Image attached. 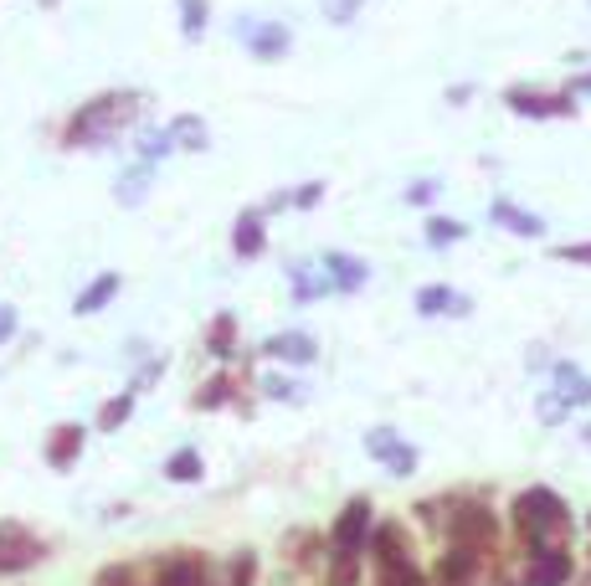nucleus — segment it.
Returning a JSON list of instances; mask_svg holds the SVG:
<instances>
[{
	"instance_id": "nucleus-1",
	"label": "nucleus",
	"mask_w": 591,
	"mask_h": 586,
	"mask_svg": "<svg viewBox=\"0 0 591 586\" xmlns=\"http://www.w3.org/2000/svg\"><path fill=\"white\" fill-rule=\"evenodd\" d=\"M144 103H150V98L139 93V88H108V93H93L88 103L73 109L67 124H62L57 144L67 150V155H78V150H108V144H118L129 129H139Z\"/></svg>"
},
{
	"instance_id": "nucleus-2",
	"label": "nucleus",
	"mask_w": 591,
	"mask_h": 586,
	"mask_svg": "<svg viewBox=\"0 0 591 586\" xmlns=\"http://www.w3.org/2000/svg\"><path fill=\"white\" fill-rule=\"evenodd\" d=\"M510 514H514V535L525 546H566L571 540V509H566V499L555 488H525V494H514Z\"/></svg>"
},
{
	"instance_id": "nucleus-3",
	"label": "nucleus",
	"mask_w": 591,
	"mask_h": 586,
	"mask_svg": "<svg viewBox=\"0 0 591 586\" xmlns=\"http://www.w3.org/2000/svg\"><path fill=\"white\" fill-rule=\"evenodd\" d=\"M52 556V540L31 530L26 520H0V582L5 576H26Z\"/></svg>"
},
{
	"instance_id": "nucleus-4",
	"label": "nucleus",
	"mask_w": 591,
	"mask_h": 586,
	"mask_svg": "<svg viewBox=\"0 0 591 586\" xmlns=\"http://www.w3.org/2000/svg\"><path fill=\"white\" fill-rule=\"evenodd\" d=\"M371 530H375V509L365 494H355L350 505L339 509L335 535H330V561H360L365 546H371Z\"/></svg>"
},
{
	"instance_id": "nucleus-5",
	"label": "nucleus",
	"mask_w": 591,
	"mask_h": 586,
	"mask_svg": "<svg viewBox=\"0 0 591 586\" xmlns=\"http://www.w3.org/2000/svg\"><path fill=\"white\" fill-rule=\"evenodd\" d=\"M232 37L242 41L257 62H283L288 52H294V31H288L283 21H268V16H236Z\"/></svg>"
},
{
	"instance_id": "nucleus-6",
	"label": "nucleus",
	"mask_w": 591,
	"mask_h": 586,
	"mask_svg": "<svg viewBox=\"0 0 591 586\" xmlns=\"http://www.w3.org/2000/svg\"><path fill=\"white\" fill-rule=\"evenodd\" d=\"M504 109L519 118H571L576 114V98L561 88H504Z\"/></svg>"
},
{
	"instance_id": "nucleus-7",
	"label": "nucleus",
	"mask_w": 591,
	"mask_h": 586,
	"mask_svg": "<svg viewBox=\"0 0 591 586\" xmlns=\"http://www.w3.org/2000/svg\"><path fill=\"white\" fill-rule=\"evenodd\" d=\"M571 576H576V561L566 546H530L519 586H571Z\"/></svg>"
},
{
	"instance_id": "nucleus-8",
	"label": "nucleus",
	"mask_w": 591,
	"mask_h": 586,
	"mask_svg": "<svg viewBox=\"0 0 591 586\" xmlns=\"http://www.w3.org/2000/svg\"><path fill=\"white\" fill-rule=\"evenodd\" d=\"M365 453H371V458L391 473V479L416 473V448L401 437V432H391V428H371V432H365Z\"/></svg>"
},
{
	"instance_id": "nucleus-9",
	"label": "nucleus",
	"mask_w": 591,
	"mask_h": 586,
	"mask_svg": "<svg viewBox=\"0 0 591 586\" xmlns=\"http://www.w3.org/2000/svg\"><path fill=\"white\" fill-rule=\"evenodd\" d=\"M82 448H88V428L82 422H57V428L47 432V443H41V463L52 473H73Z\"/></svg>"
},
{
	"instance_id": "nucleus-10",
	"label": "nucleus",
	"mask_w": 591,
	"mask_h": 586,
	"mask_svg": "<svg viewBox=\"0 0 591 586\" xmlns=\"http://www.w3.org/2000/svg\"><path fill=\"white\" fill-rule=\"evenodd\" d=\"M262 355L268 360H278V366H294V371H304V366H314L319 360V340L309 330H278L262 340Z\"/></svg>"
},
{
	"instance_id": "nucleus-11",
	"label": "nucleus",
	"mask_w": 591,
	"mask_h": 586,
	"mask_svg": "<svg viewBox=\"0 0 591 586\" xmlns=\"http://www.w3.org/2000/svg\"><path fill=\"white\" fill-rule=\"evenodd\" d=\"M412 304H416V314H422V319H468V314H473L468 293L448 289V283H427V289H416Z\"/></svg>"
},
{
	"instance_id": "nucleus-12",
	"label": "nucleus",
	"mask_w": 591,
	"mask_h": 586,
	"mask_svg": "<svg viewBox=\"0 0 591 586\" xmlns=\"http://www.w3.org/2000/svg\"><path fill=\"white\" fill-rule=\"evenodd\" d=\"M489 221H493V227H499V232L519 237V242H540V237H545V221H540V216H535V212H525L519 201H510V195H493Z\"/></svg>"
},
{
	"instance_id": "nucleus-13",
	"label": "nucleus",
	"mask_w": 591,
	"mask_h": 586,
	"mask_svg": "<svg viewBox=\"0 0 591 586\" xmlns=\"http://www.w3.org/2000/svg\"><path fill=\"white\" fill-rule=\"evenodd\" d=\"M319 268L330 278V289L335 293H360L371 283V263L365 257H350V253H324L319 257Z\"/></svg>"
},
{
	"instance_id": "nucleus-14",
	"label": "nucleus",
	"mask_w": 591,
	"mask_h": 586,
	"mask_svg": "<svg viewBox=\"0 0 591 586\" xmlns=\"http://www.w3.org/2000/svg\"><path fill=\"white\" fill-rule=\"evenodd\" d=\"M118 289H124V273H114V268H108V273H93V283H82V293L73 298V314H78V319H93V314H103L114 304Z\"/></svg>"
},
{
	"instance_id": "nucleus-15",
	"label": "nucleus",
	"mask_w": 591,
	"mask_h": 586,
	"mask_svg": "<svg viewBox=\"0 0 591 586\" xmlns=\"http://www.w3.org/2000/svg\"><path fill=\"white\" fill-rule=\"evenodd\" d=\"M262 247H268V232H262V212H257V206H247V212L232 221V257L253 263V257H262Z\"/></svg>"
},
{
	"instance_id": "nucleus-16",
	"label": "nucleus",
	"mask_w": 591,
	"mask_h": 586,
	"mask_svg": "<svg viewBox=\"0 0 591 586\" xmlns=\"http://www.w3.org/2000/svg\"><path fill=\"white\" fill-rule=\"evenodd\" d=\"M551 381H555V396L566 402V407H591V375L576 366V360H555L551 366Z\"/></svg>"
},
{
	"instance_id": "nucleus-17",
	"label": "nucleus",
	"mask_w": 591,
	"mask_h": 586,
	"mask_svg": "<svg viewBox=\"0 0 591 586\" xmlns=\"http://www.w3.org/2000/svg\"><path fill=\"white\" fill-rule=\"evenodd\" d=\"M165 129H170V144L185 150V155H206V150H211V129H206L201 114H180V118H170Z\"/></svg>"
},
{
	"instance_id": "nucleus-18",
	"label": "nucleus",
	"mask_w": 591,
	"mask_h": 586,
	"mask_svg": "<svg viewBox=\"0 0 591 586\" xmlns=\"http://www.w3.org/2000/svg\"><path fill=\"white\" fill-rule=\"evenodd\" d=\"M150 186H155V165H139V160H134V165L114 180V201H118V206H144Z\"/></svg>"
},
{
	"instance_id": "nucleus-19",
	"label": "nucleus",
	"mask_w": 591,
	"mask_h": 586,
	"mask_svg": "<svg viewBox=\"0 0 591 586\" xmlns=\"http://www.w3.org/2000/svg\"><path fill=\"white\" fill-rule=\"evenodd\" d=\"M288 289H294V304H314L324 293H335L330 278H324V268H314V263H294V268H288Z\"/></svg>"
},
{
	"instance_id": "nucleus-20",
	"label": "nucleus",
	"mask_w": 591,
	"mask_h": 586,
	"mask_svg": "<svg viewBox=\"0 0 591 586\" xmlns=\"http://www.w3.org/2000/svg\"><path fill=\"white\" fill-rule=\"evenodd\" d=\"M159 473H165L170 484H201V479H206V458L185 443V448H176L170 458H165V469H159Z\"/></svg>"
},
{
	"instance_id": "nucleus-21",
	"label": "nucleus",
	"mask_w": 591,
	"mask_h": 586,
	"mask_svg": "<svg viewBox=\"0 0 591 586\" xmlns=\"http://www.w3.org/2000/svg\"><path fill=\"white\" fill-rule=\"evenodd\" d=\"M206 355L217 360V366H227L236 355V319L232 314H217L211 324H206Z\"/></svg>"
},
{
	"instance_id": "nucleus-22",
	"label": "nucleus",
	"mask_w": 591,
	"mask_h": 586,
	"mask_svg": "<svg viewBox=\"0 0 591 586\" xmlns=\"http://www.w3.org/2000/svg\"><path fill=\"white\" fill-rule=\"evenodd\" d=\"M232 396H236V381H232L227 371H217L211 381H201V386H196L191 407H196V411H221L227 402H232Z\"/></svg>"
},
{
	"instance_id": "nucleus-23",
	"label": "nucleus",
	"mask_w": 591,
	"mask_h": 586,
	"mask_svg": "<svg viewBox=\"0 0 591 586\" xmlns=\"http://www.w3.org/2000/svg\"><path fill=\"white\" fill-rule=\"evenodd\" d=\"M134 407H139V396H134L129 386H124L118 396H108V402L99 407V417H93V428H99V432H118L124 422H129V417H134Z\"/></svg>"
},
{
	"instance_id": "nucleus-24",
	"label": "nucleus",
	"mask_w": 591,
	"mask_h": 586,
	"mask_svg": "<svg viewBox=\"0 0 591 586\" xmlns=\"http://www.w3.org/2000/svg\"><path fill=\"white\" fill-rule=\"evenodd\" d=\"M165 155H176L170 129H134V160H139V165H155V170H159V160H165Z\"/></svg>"
},
{
	"instance_id": "nucleus-25",
	"label": "nucleus",
	"mask_w": 591,
	"mask_h": 586,
	"mask_svg": "<svg viewBox=\"0 0 591 586\" xmlns=\"http://www.w3.org/2000/svg\"><path fill=\"white\" fill-rule=\"evenodd\" d=\"M262 396L268 402H283V407H304L309 402V391H304V381H294V375H262Z\"/></svg>"
},
{
	"instance_id": "nucleus-26",
	"label": "nucleus",
	"mask_w": 591,
	"mask_h": 586,
	"mask_svg": "<svg viewBox=\"0 0 591 586\" xmlns=\"http://www.w3.org/2000/svg\"><path fill=\"white\" fill-rule=\"evenodd\" d=\"M176 5H180V31H185V41H201V37H206L211 5H206V0H176Z\"/></svg>"
},
{
	"instance_id": "nucleus-27",
	"label": "nucleus",
	"mask_w": 591,
	"mask_h": 586,
	"mask_svg": "<svg viewBox=\"0 0 591 586\" xmlns=\"http://www.w3.org/2000/svg\"><path fill=\"white\" fill-rule=\"evenodd\" d=\"M463 237H468L463 221H453V216H427V247H458Z\"/></svg>"
},
{
	"instance_id": "nucleus-28",
	"label": "nucleus",
	"mask_w": 591,
	"mask_h": 586,
	"mask_svg": "<svg viewBox=\"0 0 591 586\" xmlns=\"http://www.w3.org/2000/svg\"><path fill=\"white\" fill-rule=\"evenodd\" d=\"M319 11H324L330 26H350V21L365 11V0H319Z\"/></svg>"
},
{
	"instance_id": "nucleus-29",
	"label": "nucleus",
	"mask_w": 591,
	"mask_h": 586,
	"mask_svg": "<svg viewBox=\"0 0 591 586\" xmlns=\"http://www.w3.org/2000/svg\"><path fill=\"white\" fill-rule=\"evenodd\" d=\"M566 411H571V407H566L555 391H540V402H535V417H540L545 428H561V422H566Z\"/></svg>"
},
{
	"instance_id": "nucleus-30",
	"label": "nucleus",
	"mask_w": 591,
	"mask_h": 586,
	"mask_svg": "<svg viewBox=\"0 0 591 586\" xmlns=\"http://www.w3.org/2000/svg\"><path fill=\"white\" fill-rule=\"evenodd\" d=\"M253 576H257V556L253 550H242L232 561V571H227V586H253Z\"/></svg>"
},
{
	"instance_id": "nucleus-31",
	"label": "nucleus",
	"mask_w": 591,
	"mask_h": 586,
	"mask_svg": "<svg viewBox=\"0 0 591 586\" xmlns=\"http://www.w3.org/2000/svg\"><path fill=\"white\" fill-rule=\"evenodd\" d=\"M319 201H324V180H304L288 191V206H319Z\"/></svg>"
},
{
	"instance_id": "nucleus-32",
	"label": "nucleus",
	"mask_w": 591,
	"mask_h": 586,
	"mask_svg": "<svg viewBox=\"0 0 591 586\" xmlns=\"http://www.w3.org/2000/svg\"><path fill=\"white\" fill-rule=\"evenodd\" d=\"M437 195H442V180H412V186H407V201H412V206H433Z\"/></svg>"
},
{
	"instance_id": "nucleus-33",
	"label": "nucleus",
	"mask_w": 591,
	"mask_h": 586,
	"mask_svg": "<svg viewBox=\"0 0 591 586\" xmlns=\"http://www.w3.org/2000/svg\"><path fill=\"white\" fill-rule=\"evenodd\" d=\"M21 334V314H16V304H0V345H11Z\"/></svg>"
},
{
	"instance_id": "nucleus-34",
	"label": "nucleus",
	"mask_w": 591,
	"mask_h": 586,
	"mask_svg": "<svg viewBox=\"0 0 591 586\" xmlns=\"http://www.w3.org/2000/svg\"><path fill=\"white\" fill-rule=\"evenodd\" d=\"M555 257H561V263H581V268H591V242H566V247H555Z\"/></svg>"
},
{
	"instance_id": "nucleus-35",
	"label": "nucleus",
	"mask_w": 591,
	"mask_h": 586,
	"mask_svg": "<svg viewBox=\"0 0 591 586\" xmlns=\"http://www.w3.org/2000/svg\"><path fill=\"white\" fill-rule=\"evenodd\" d=\"M566 93H571V98H587V93H591V73H581V78H576Z\"/></svg>"
},
{
	"instance_id": "nucleus-36",
	"label": "nucleus",
	"mask_w": 591,
	"mask_h": 586,
	"mask_svg": "<svg viewBox=\"0 0 591 586\" xmlns=\"http://www.w3.org/2000/svg\"><path fill=\"white\" fill-rule=\"evenodd\" d=\"M468 98H473V88H468V82H458L453 93H448V103H468Z\"/></svg>"
},
{
	"instance_id": "nucleus-37",
	"label": "nucleus",
	"mask_w": 591,
	"mask_h": 586,
	"mask_svg": "<svg viewBox=\"0 0 591 586\" xmlns=\"http://www.w3.org/2000/svg\"><path fill=\"white\" fill-rule=\"evenodd\" d=\"M581 437H587V453H591V422H587V428H581Z\"/></svg>"
},
{
	"instance_id": "nucleus-38",
	"label": "nucleus",
	"mask_w": 591,
	"mask_h": 586,
	"mask_svg": "<svg viewBox=\"0 0 591 586\" xmlns=\"http://www.w3.org/2000/svg\"><path fill=\"white\" fill-rule=\"evenodd\" d=\"M499 586H514V582H499Z\"/></svg>"
}]
</instances>
